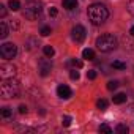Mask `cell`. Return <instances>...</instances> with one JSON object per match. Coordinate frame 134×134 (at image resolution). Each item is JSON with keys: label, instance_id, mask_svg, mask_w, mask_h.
<instances>
[{"label": "cell", "instance_id": "26", "mask_svg": "<svg viewBox=\"0 0 134 134\" xmlns=\"http://www.w3.org/2000/svg\"><path fill=\"white\" fill-rule=\"evenodd\" d=\"M87 77H88V79H92V81H93V79H96V71H95V70H90V71L87 73Z\"/></svg>", "mask_w": 134, "mask_h": 134}, {"label": "cell", "instance_id": "28", "mask_svg": "<svg viewBox=\"0 0 134 134\" xmlns=\"http://www.w3.org/2000/svg\"><path fill=\"white\" fill-rule=\"evenodd\" d=\"M57 13H58V11H57V8H54V7H51V8H49V16H52V18H54V16H57Z\"/></svg>", "mask_w": 134, "mask_h": 134}, {"label": "cell", "instance_id": "12", "mask_svg": "<svg viewBox=\"0 0 134 134\" xmlns=\"http://www.w3.org/2000/svg\"><path fill=\"white\" fill-rule=\"evenodd\" d=\"M82 57H84L85 60H93V58H95L93 49H84V51H82Z\"/></svg>", "mask_w": 134, "mask_h": 134}, {"label": "cell", "instance_id": "22", "mask_svg": "<svg viewBox=\"0 0 134 134\" xmlns=\"http://www.w3.org/2000/svg\"><path fill=\"white\" fill-rule=\"evenodd\" d=\"M62 125H63V126H70V125H71V117H70V115H65V117L62 118Z\"/></svg>", "mask_w": 134, "mask_h": 134}, {"label": "cell", "instance_id": "7", "mask_svg": "<svg viewBox=\"0 0 134 134\" xmlns=\"http://www.w3.org/2000/svg\"><path fill=\"white\" fill-rule=\"evenodd\" d=\"M51 58V57H49ZM49 58H41L40 62H38V71H40V74L44 77V76H47L51 71H52V62L49 60Z\"/></svg>", "mask_w": 134, "mask_h": 134}, {"label": "cell", "instance_id": "24", "mask_svg": "<svg viewBox=\"0 0 134 134\" xmlns=\"http://www.w3.org/2000/svg\"><path fill=\"white\" fill-rule=\"evenodd\" d=\"M70 65H73V66H76V68H82V62L81 60H76V58H73V60H70Z\"/></svg>", "mask_w": 134, "mask_h": 134}, {"label": "cell", "instance_id": "13", "mask_svg": "<svg viewBox=\"0 0 134 134\" xmlns=\"http://www.w3.org/2000/svg\"><path fill=\"white\" fill-rule=\"evenodd\" d=\"M7 36H8V27L5 22H0V38L5 40Z\"/></svg>", "mask_w": 134, "mask_h": 134}, {"label": "cell", "instance_id": "16", "mask_svg": "<svg viewBox=\"0 0 134 134\" xmlns=\"http://www.w3.org/2000/svg\"><path fill=\"white\" fill-rule=\"evenodd\" d=\"M112 68H115V70H125V68H126V63H123V62H120V60H115V62L112 63Z\"/></svg>", "mask_w": 134, "mask_h": 134}, {"label": "cell", "instance_id": "10", "mask_svg": "<svg viewBox=\"0 0 134 134\" xmlns=\"http://www.w3.org/2000/svg\"><path fill=\"white\" fill-rule=\"evenodd\" d=\"M62 5H63L65 10H70V11H71V10L77 8V0H63Z\"/></svg>", "mask_w": 134, "mask_h": 134}, {"label": "cell", "instance_id": "8", "mask_svg": "<svg viewBox=\"0 0 134 134\" xmlns=\"http://www.w3.org/2000/svg\"><path fill=\"white\" fill-rule=\"evenodd\" d=\"M71 36H73V40H74L76 43H82V41L85 40V36H87V32H85V29H84L82 25H76V27H73V30H71Z\"/></svg>", "mask_w": 134, "mask_h": 134}, {"label": "cell", "instance_id": "23", "mask_svg": "<svg viewBox=\"0 0 134 134\" xmlns=\"http://www.w3.org/2000/svg\"><path fill=\"white\" fill-rule=\"evenodd\" d=\"M118 87V82L117 81H109L107 82V90H115Z\"/></svg>", "mask_w": 134, "mask_h": 134}, {"label": "cell", "instance_id": "1", "mask_svg": "<svg viewBox=\"0 0 134 134\" xmlns=\"http://www.w3.org/2000/svg\"><path fill=\"white\" fill-rule=\"evenodd\" d=\"M87 14H88V21H90L93 25H101V24H104V22L107 21V18H109L107 8H106L104 5H101V3H93V5H90Z\"/></svg>", "mask_w": 134, "mask_h": 134}, {"label": "cell", "instance_id": "29", "mask_svg": "<svg viewBox=\"0 0 134 134\" xmlns=\"http://www.w3.org/2000/svg\"><path fill=\"white\" fill-rule=\"evenodd\" d=\"M11 29H13V30H18V29H19V24H18V21H16V19L11 22Z\"/></svg>", "mask_w": 134, "mask_h": 134}, {"label": "cell", "instance_id": "11", "mask_svg": "<svg viewBox=\"0 0 134 134\" xmlns=\"http://www.w3.org/2000/svg\"><path fill=\"white\" fill-rule=\"evenodd\" d=\"M112 101H114L115 104H123V103L126 101V95H125V93H117V95L112 98Z\"/></svg>", "mask_w": 134, "mask_h": 134}, {"label": "cell", "instance_id": "3", "mask_svg": "<svg viewBox=\"0 0 134 134\" xmlns=\"http://www.w3.org/2000/svg\"><path fill=\"white\" fill-rule=\"evenodd\" d=\"M96 47L101 52H110L117 47V38L110 33H104L96 38Z\"/></svg>", "mask_w": 134, "mask_h": 134}, {"label": "cell", "instance_id": "9", "mask_svg": "<svg viewBox=\"0 0 134 134\" xmlns=\"http://www.w3.org/2000/svg\"><path fill=\"white\" fill-rule=\"evenodd\" d=\"M57 95H58L62 99H68V98H71L73 92H71V88H70L68 85H58V87H57Z\"/></svg>", "mask_w": 134, "mask_h": 134}, {"label": "cell", "instance_id": "4", "mask_svg": "<svg viewBox=\"0 0 134 134\" xmlns=\"http://www.w3.org/2000/svg\"><path fill=\"white\" fill-rule=\"evenodd\" d=\"M41 11H43V5H41V2H30V3L25 7L24 16H25L29 21H35V19L40 18Z\"/></svg>", "mask_w": 134, "mask_h": 134}, {"label": "cell", "instance_id": "5", "mask_svg": "<svg viewBox=\"0 0 134 134\" xmlns=\"http://www.w3.org/2000/svg\"><path fill=\"white\" fill-rule=\"evenodd\" d=\"M16 54H18V46L14 43H5L0 46V55H2V58L11 60L16 57Z\"/></svg>", "mask_w": 134, "mask_h": 134}, {"label": "cell", "instance_id": "31", "mask_svg": "<svg viewBox=\"0 0 134 134\" xmlns=\"http://www.w3.org/2000/svg\"><path fill=\"white\" fill-rule=\"evenodd\" d=\"M129 35H131V36H134V25L129 29Z\"/></svg>", "mask_w": 134, "mask_h": 134}, {"label": "cell", "instance_id": "6", "mask_svg": "<svg viewBox=\"0 0 134 134\" xmlns=\"http://www.w3.org/2000/svg\"><path fill=\"white\" fill-rule=\"evenodd\" d=\"M16 74V66L10 63H2L0 65V77L2 79H10Z\"/></svg>", "mask_w": 134, "mask_h": 134}, {"label": "cell", "instance_id": "30", "mask_svg": "<svg viewBox=\"0 0 134 134\" xmlns=\"http://www.w3.org/2000/svg\"><path fill=\"white\" fill-rule=\"evenodd\" d=\"M19 114H27V106H19Z\"/></svg>", "mask_w": 134, "mask_h": 134}, {"label": "cell", "instance_id": "21", "mask_svg": "<svg viewBox=\"0 0 134 134\" xmlns=\"http://www.w3.org/2000/svg\"><path fill=\"white\" fill-rule=\"evenodd\" d=\"M51 27H41V30H40V33H41V36H49L51 35Z\"/></svg>", "mask_w": 134, "mask_h": 134}, {"label": "cell", "instance_id": "14", "mask_svg": "<svg viewBox=\"0 0 134 134\" xmlns=\"http://www.w3.org/2000/svg\"><path fill=\"white\" fill-rule=\"evenodd\" d=\"M8 7H10V10H13V11L21 10V3L18 2V0H10V2H8Z\"/></svg>", "mask_w": 134, "mask_h": 134}, {"label": "cell", "instance_id": "18", "mask_svg": "<svg viewBox=\"0 0 134 134\" xmlns=\"http://www.w3.org/2000/svg\"><path fill=\"white\" fill-rule=\"evenodd\" d=\"M115 131L118 132V134H128V126L126 125H117V128H115Z\"/></svg>", "mask_w": 134, "mask_h": 134}, {"label": "cell", "instance_id": "20", "mask_svg": "<svg viewBox=\"0 0 134 134\" xmlns=\"http://www.w3.org/2000/svg\"><path fill=\"white\" fill-rule=\"evenodd\" d=\"M99 132H107V134H112V128L109 125H101L99 126Z\"/></svg>", "mask_w": 134, "mask_h": 134}, {"label": "cell", "instance_id": "25", "mask_svg": "<svg viewBox=\"0 0 134 134\" xmlns=\"http://www.w3.org/2000/svg\"><path fill=\"white\" fill-rule=\"evenodd\" d=\"M70 77H71L73 81H77V79H79V71H76V70H73V71L70 73Z\"/></svg>", "mask_w": 134, "mask_h": 134}, {"label": "cell", "instance_id": "15", "mask_svg": "<svg viewBox=\"0 0 134 134\" xmlns=\"http://www.w3.org/2000/svg\"><path fill=\"white\" fill-rule=\"evenodd\" d=\"M0 115H2V118H10L13 115V110L10 107H2V112H0Z\"/></svg>", "mask_w": 134, "mask_h": 134}, {"label": "cell", "instance_id": "2", "mask_svg": "<svg viewBox=\"0 0 134 134\" xmlns=\"http://www.w3.org/2000/svg\"><path fill=\"white\" fill-rule=\"evenodd\" d=\"M21 85L16 79L10 77V79H3L2 85H0V93H2L3 98H16L19 95Z\"/></svg>", "mask_w": 134, "mask_h": 134}, {"label": "cell", "instance_id": "27", "mask_svg": "<svg viewBox=\"0 0 134 134\" xmlns=\"http://www.w3.org/2000/svg\"><path fill=\"white\" fill-rule=\"evenodd\" d=\"M7 16V8L3 5H0V18H5Z\"/></svg>", "mask_w": 134, "mask_h": 134}, {"label": "cell", "instance_id": "17", "mask_svg": "<svg viewBox=\"0 0 134 134\" xmlns=\"http://www.w3.org/2000/svg\"><path fill=\"white\" fill-rule=\"evenodd\" d=\"M44 55L46 57H54V54H55V51H54V47L52 46H44Z\"/></svg>", "mask_w": 134, "mask_h": 134}, {"label": "cell", "instance_id": "19", "mask_svg": "<svg viewBox=\"0 0 134 134\" xmlns=\"http://www.w3.org/2000/svg\"><path fill=\"white\" fill-rule=\"evenodd\" d=\"M96 107H98L99 110H106V109H107V101H106V99H98Z\"/></svg>", "mask_w": 134, "mask_h": 134}]
</instances>
